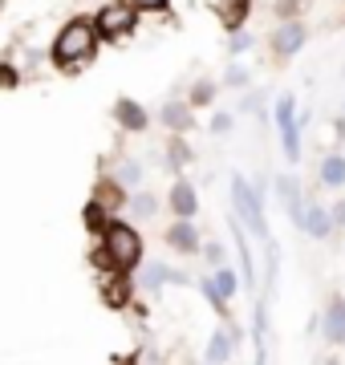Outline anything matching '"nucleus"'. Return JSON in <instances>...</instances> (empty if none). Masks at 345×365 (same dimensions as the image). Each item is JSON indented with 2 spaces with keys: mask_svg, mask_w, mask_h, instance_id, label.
I'll list each match as a JSON object with an SVG mask.
<instances>
[{
  "mask_svg": "<svg viewBox=\"0 0 345 365\" xmlns=\"http://www.w3.org/2000/svg\"><path fill=\"white\" fill-rule=\"evenodd\" d=\"M203 365H207V361H203Z\"/></svg>",
  "mask_w": 345,
  "mask_h": 365,
  "instance_id": "obj_35",
  "label": "nucleus"
},
{
  "mask_svg": "<svg viewBox=\"0 0 345 365\" xmlns=\"http://www.w3.org/2000/svg\"><path fill=\"white\" fill-rule=\"evenodd\" d=\"M329 215H333V227H345V199H337V203H333Z\"/></svg>",
  "mask_w": 345,
  "mask_h": 365,
  "instance_id": "obj_33",
  "label": "nucleus"
},
{
  "mask_svg": "<svg viewBox=\"0 0 345 365\" xmlns=\"http://www.w3.org/2000/svg\"><path fill=\"white\" fill-rule=\"evenodd\" d=\"M114 122H118L122 130L143 134L146 126H150V114H146L143 102H134V98H118V102H114Z\"/></svg>",
  "mask_w": 345,
  "mask_h": 365,
  "instance_id": "obj_11",
  "label": "nucleus"
},
{
  "mask_svg": "<svg viewBox=\"0 0 345 365\" xmlns=\"http://www.w3.org/2000/svg\"><path fill=\"white\" fill-rule=\"evenodd\" d=\"M248 81H252V78H248V69H244V66H227L224 69V86H227V90H244Z\"/></svg>",
  "mask_w": 345,
  "mask_h": 365,
  "instance_id": "obj_25",
  "label": "nucleus"
},
{
  "mask_svg": "<svg viewBox=\"0 0 345 365\" xmlns=\"http://www.w3.org/2000/svg\"><path fill=\"white\" fill-rule=\"evenodd\" d=\"M277 130H280V146H284V158L289 163H297L301 158V130H297V98L292 93H284L277 102Z\"/></svg>",
  "mask_w": 345,
  "mask_h": 365,
  "instance_id": "obj_5",
  "label": "nucleus"
},
{
  "mask_svg": "<svg viewBox=\"0 0 345 365\" xmlns=\"http://www.w3.org/2000/svg\"><path fill=\"white\" fill-rule=\"evenodd\" d=\"M167 248L175 252H183V256H195L200 252V232H195V223H183V220H175L171 227H167Z\"/></svg>",
  "mask_w": 345,
  "mask_h": 365,
  "instance_id": "obj_12",
  "label": "nucleus"
},
{
  "mask_svg": "<svg viewBox=\"0 0 345 365\" xmlns=\"http://www.w3.org/2000/svg\"><path fill=\"white\" fill-rule=\"evenodd\" d=\"M167 280H183V276L175 272V268H167V264H143V276H138V288L143 292H159Z\"/></svg>",
  "mask_w": 345,
  "mask_h": 365,
  "instance_id": "obj_17",
  "label": "nucleus"
},
{
  "mask_svg": "<svg viewBox=\"0 0 345 365\" xmlns=\"http://www.w3.org/2000/svg\"><path fill=\"white\" fill-rule=\"evenodd\" d=\"M200 292H203L207 300H212V304H215V313H220V317L227 321V300H220V292L212 288V280H200Z\"/></svg>",
  "mask_w": 345,
  "mask_h": 365,
  "instance_id": "obj_28",
  "label": "nucleus"
},
{
  "mask_svg": "<svg viewBox=\"0 0 345 365\" xmlns=\"http://www.w3.org/2000/svg\"><path fill=\"white\" fill-rule=\"evenodd\" d=\"M321 337L325 345H345V297L333 292L329 304H325V317H321Z\"/></svg>",
  "mask_w": 345,
  "mask_h": 365,
  "instance_id": "obj_9",
  "label": "nucleus"
},
{
  "mask_svg": "<svg viewBox=\"0 0 345 365\" xmlns=\"http://www.w3.org/2000/svg\"><path fill=\"white\" fill-rule=\"evenodd\" d=\"M232 215L240 220V227H248L252 235L268 240V220H264V203L256 199L252 182L244 175H232Z\"/></svg>",
  "mask_w": 345,
  "mask_h": 365,
  "instance_id": "obj_3",
  "label": "nucleus"
},
{
  "mask_svg": "<svg viewBox=\"0 0 345 365\" xmlns=\"http://www.w3.org/2000/svg\"><path fill=\"white\" fill-rule=\"evenodd\" d=\"M163 126L183 138V134L195 126V110H191L187 102H167V106H163Z\"/></svg>",
  "mask_w": 345,
  "mask_h": 365,
  "instance_id": "obj_14",
  "label": "nucleus"
},
{
  "mask_svg": "<svg viewBox=\"0 0 345 365\" xmlns=\"http://www.w3.org/2000/svg\"><path fill=\"white\" fill-rule=\"evenodd\" d=\"M212 13L220 16V25H224L227 37H232V33H244V25H248V13H252V0H215Z\"/></svg>",
  "mask_w": 345,
  "mask_h": 365,
  "instance_id": "obj_10",
  "label": "nucleus"
},
{
  "mask_svg": "<svg viewBox=\"0 0 345 365\" xmlns=\"http://www.w3.org/2000/svg\"><path fill=\"white\" fill-rule=\"evenodd\" d=\"M203 260L212 264V268H224V248L220 244H203Z\"/></svg>",
  "mask_w": 345,
  "mask_h": 365,
  "instance_id": "obj_31",
  "label": "nucleus"
},
{
  "mask_svg": "<svg viewBox=\"0 0 345 365\" xmlns=\"http://www.w3.org/2000/svg\"><path fill=\"white\" fill-rule=\"evenodd\" d=\"M341 182H345V155L329 150L321 158V187H341Z\"/></svg>",
  "mask_w": 345,
  "mask_h": 365,
  "instance_id": "obj_18",
  "label": "nucleus"
},
{
  "mask_svg": "<svg viewBox=\"0 0 345 365\" xmlns=\"http://www.w3.org/2000/svg\"><path fill=\"white\" fill-rule=\"evenodd\" d=\"M81 223H86V232H90V235L102 240V232L110 227V215L98 207V203H86V207H81Z\"/></svg>",
  "mask_w": 345,
  "mask_h": 365,
  "instance_id": "obj_21",
  "label": "nucleus"
},
{
  "mask_svg": "<svg viewBox=\"0 0 345 365\" xmlns=\"http://www.w3.org/2000/svg\"><path fill=\"white\" fill-rule=\"evenodd\" d=\"M215 93H220V86H215V81H195V86H191V93H187V106H191V110H200V106H212V102H215Z\"/></svg>",
  "mask_w": 345,
  "mask_h": 365,
  "instance_id": "obj_24",
  "label": "nucleus"
},
{
  "mask_svg": "<svg viewBox=\"0 0 345 365\" xmlns=\"http://www.w3.org/2000/svg\"><path fill=\"white\" fill-rule=\"evenodd\" d=\"M252 33H232V37H227V53H232V57H240V53L244 49H252Z\"/></svg>",
  "mask_w": 345,
  "mask_h": 365,
  "instance_id": "obj_27",
  "label": "nucleus"
},
{
  "mask_svg": "<svg viewBox=\"0 0 345 365\" xmlns=\"http://www.w3.org/2000/svg\"><path fill=\"white\" fill-rule=\"evenodd\" d=\"M90 203H98L106 215H114V211L126 207V191H122L114 179H106V182H98V187H93V199H90Z\"/></svg>",
  "mask_w": 345,
  "mask_h": 365,
  "instance_id": "obj_16",
  "label": "nucleus"
},
{
  "mask_svg": "<svg viewBox=\"0 0 345 365\" xmlns=\"http://www.w3.org/2000/svg\"><path fill=\"white\" fill-rule=\"evenodd\" d=\"M98 292H102V304H106V309L122 313L134 300V280L126 272H106V276H98Z\"/></svg>",
  "mask_w": 345,
  "mask_h": 365,
  "instance_id": "obj_6",
  "label": "nucleus"
},
{
  "mask_svg": "<svg viewBox=\"0 0 345 365\" xmlns=\"http://www.w3.org/2000/svg\"><path fill=\"white\" fill-rule=\"evenodd\" d=\"M167 163H171L175 170H183L195 163V150L187 146V138H179V134H171V143H167Z\"/></svg>",
  "mask_w": 345,
  "mask_h": 365,
  "instance_id": "obj_19",
  "label": "nucleus"
},
{
  "mask_svg": "<svg viewBox=\"0 0 345 365\" xmlns=\"http://www.w3.org/2000/svg\"><path fill=\"white\" fill-rule=\"evenodd\" d=\"M305 41H309L305 21H280V25L272 29V53H277L280 61H289L292 53H301Z\"/></svg>",
  "mask_w": 345,
  "mask_h": 365,
  "instance_id": "obj_7",
  "label": "nucleus"
},
{
  "mask_svg": "<svg viewBox=\"0 0 345 365\" xmlns=\"http://www.w3.org/2000/svg\"><path fill=\"white\" fill-rule=\"evenodd\" d=\"M212 288L220 292V300H232L240 292V276L224 264V268H215V272H212Z\"/></svg>",
  "mask_w": 345,
  "mask_h": 365,
  "instance_id": "obj_20",
  "label": "nucleus"
},
{
  "mask_svg": "<svg viewBox=\"0 0 345 365\" xmlns=\"http://www.w3.org/2000/svg\"><path fill=\"white\" fill-rule=\"evenodd\" d=\"M102 252L110 256L114 272L130 276L134 268H143V235L134 232L130 223H122V220H110V227L102 232Z\"/></svg>",
  "mask_w": 345,
  "mask_h": 365,
  "instance_id": "obj_2",
  "label": "nucleus"
},
{
  "mask_svg": "<svg viewBox=\"0 0 345 365\" xmlns=\"http://www.w3.org/2000/svg\"><path fill=\"white\" fill-rule=\"evenodd\" d=\"M325 365H341V361H325Z\"/></svg>",
  "mask_w": 345,
  "mask_h": 365,
  "instance_id": "obj_34",
  "label": "nucleus"
},
{
  "mask_svg": "<svg viewBox=\"0 0 345 365\" xmlns=\"http://www.w3.org/2000/svg\"><path fill=\"white\" fill-rule=\"evenodd\" d=\"M301 232H309L313 240H329V235H333V215H329V207L309 203V207H305V220H301Z\"/></svg>",
  "mask_w": 345,
  "mask_h": 365,
  "instance_id": "obj_15",
  "label": "nucleus"
},
{
  "mask_svg": "<svg viewBox=\"0 0 345 365\" xmlns=\"http://www.w3.org/2000/svg\"><path fill=\"white\" fill-rule=\"evenodd\" d=\"M167 207H171L175 220H183V223L195 220V215H200V191H195V182L175 179L171 191H167Z\"/></svg>",
  "mask_w": 345,
  "mask_h": 365,
  "instance_id": "obj_8",
  "label": "nucleus"
},
{
  "mask_svg": "<svg viewBox=\"0 0 345 365\" xmlns=\"http://www.w3.org/2000/svg\"><path fill=\"white\" fill-rule=\"evenodd\" d=\"M114 182H118L122 191H130V187H138V182H143V167H138L134 158H122L118 167H114Z\"/></svg>",
  "mask_w": 345,
  "mask_h": 365,
  "instance_id": "obj_22",
  "label": "nucleus"
},
{
  "mask_svg": "<svg viewBox=\"0 0 345 365\" xmlns=\"http://www.w3.org/2000/svg\"><path fill=\"white\" fill-rule=\"evenodd\" d=\"M126 207H130L138 220H155V211H159V199L150 195V191H134V195L126 199Z\"/></svg>",
  "mask_w": 345,
  "mask_h": 365,
  "instance_id": "obj_23",
  "label": "nucleus"
},
{
  "mask_svg": "<svg viewBox=\"0 0 345 365\" xmlns=\"http://www.w3.org/2000/svg\"><path fill=\"white\" fill-rule=\"evenodd\" d=\"M130 4L138 13H167L171 9V0H130Z\"/></svg>",
  "mask_w": 345,
  "mask_h": 365,
  "instance_id": "obj_29",
  "label": "nucleus"
},
{
  "mask_svg": "<svg viewBox=\"0 0 345 365\" xmlns=\"http://www.w3.org/2000/svg\"><path fill=\"white\" fill-rule=\"evenodd\" d=\"M212 130L215 134H227V130H232V114H215L212 118Z\"/></svg>",
  "mask_w": 345,
  "mask_h": 365,
  "instance_id": "obj_32",
  "label": "nucleus"
},
{
  "mask_svg": "<svg viewBox=\"0 0 345 365\" xmlns=\"http://www.w3.org/2000/svg\"><path fill=\"white\" fill-rule=\"evenodd\" d=\"M134 25H138V9H134L130 0H110L98 9L93 16V29H98V41H122L130 37Z\"/></svg>",
  "mask_w": 345,
  "mask_h": 365,
  "instance_id": "obj_4",
  "label": "nucleus"
},
{
  "mask_svg": "<svg viewBox=\"0 0 345 365\" xmlns=\"http://www.w3.org/2000/svg\"><path fill=\"white\" fill-rule=\"evenodd\" d=\"M49 57H53V66L61 69V73H69V78L90 66L93 57H98V29H93V16H69L66 25H61V33L53 37Z\"/></svg>",
  "mask_w": 345,
  "mask_h": 365,
  "instance_id": "obj_1",
  "label": "nucleus"
},
{
  "mask_svg": "<svg viewBox=\"0 0 345 365\" xmlns=\"http://www.w3.org/2000/svg\"><path fill=\"white\" fill-rule=\"evenodd\" d=\"M236 345H240L236 325H232V329L224 325L212 341H207V365H224V361H232V357H236Z\"/></svg>",
  "mask_w": 345,
  "mask_h": 365,
  "instance_id": "obj_13",
  "label": "nucleus"
},
{
  "mask_svg": "<svg viewBox=\"0 0 345 365\" xmlns=\"http://www.w3.org/2000/svg\"><path fill=\"white\" fill-rule=\"evenodd\" d=\"M90 264H93V268H98V272H114V264H110V256H106V252H102V244H98V248L90 252Z\"/></svg>",
  "mask_w": 345,
  "mask_h": 365,
  "instance_id": "obj_30",
  "label": "nucleus"
},
{
  "mask_svg": "<svg viewBox=\"0 0 345 365\" xmlns=\"http://www.w3.org/2000/svg\"><path fill=\"white\" fill-rule=\"evenodd\" d=\"M0 90H21V73L13 61H0Z\"/></svg>",
  "mask_w": 345,
  "mask_h": 365,
  "instance_id": "obj_26",
  "label": "nucleus"
}]
</instances>
